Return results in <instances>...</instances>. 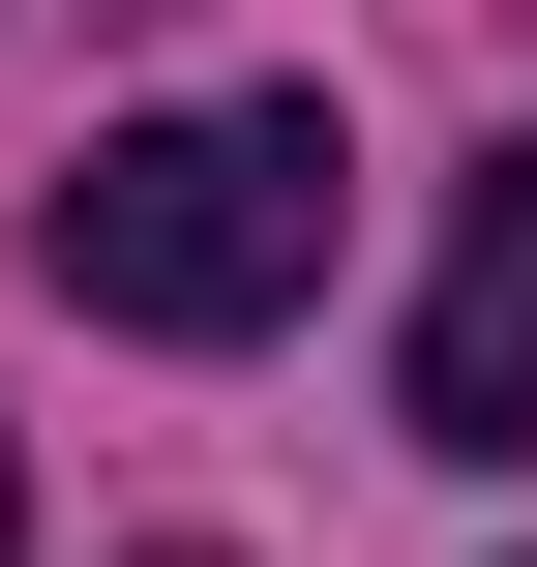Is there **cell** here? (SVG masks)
Listing matches in <instances>:
<instances>
[{
    "mask_svg": "<svg viewBox=\"0 0 537 567\" xmlns=\"http://www.w3.org/2000/svg\"><path fill=\"white\" fill-rule=\"evenodd\" d=\"M329 120L299 90H179V120H120L90 179H60V299L90 329H179V359H239V329H299L329 299Z\"/></svg>",
    "mask_w": 537,
    "mask_h": 567,
    "instance_id": "obj_1",
    "label": "cell"
},
{
    "mask_svg": "<svg viewBox=\"0 0 537 567\" xmlns=\"http://www.w3.org/2000/svg\"><path fill=\"white\" fill-rule=\"evenodd\" d=\"M419 449H537V150L448 209V299H419Z\"/></svg>",
    "mask_w": 537,
    "mask_h": 567,
    "instance_id": "obj_2",
    "label": "cell"
},
{
    "mask_svg": "<svg viewBox=\"0 0 537 567\" xmlns=\"http://www.w3.org/2000/svg\"><path fill=\"white\" fill-rule=\"evenodd\" d=\"M0 538H30V478H0Z\"/></svg>",
    "mask_w": 537,
    "mask_h": 567,
    "instance_id": "obj_3",
    "label": "cell"
}]
</instances>
